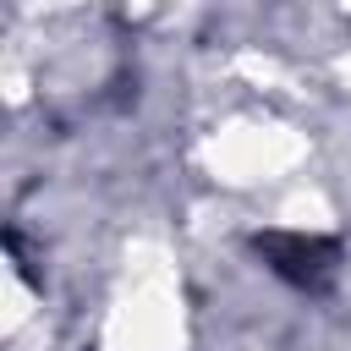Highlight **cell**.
I'll return each instance as SVG.
<instances>
[{
	"label": "cell",
	"instance_id": "cell-1",
	"mask_svg": "<svg viewBox=\"0 0 351 351\" xmlns=\"http://www.w3.org/2000/svg\"><path fill=\"white\" fill-rule=\"evenodd\" d=\"M258 252H263L269 269L285 274L291 285H313V291H318V285L335 274V247L318 241V236H285V230H269V236H258Z\"/></svg>",
	"mask_w": 351,
	"mask_h": 351
}]
</instances>
